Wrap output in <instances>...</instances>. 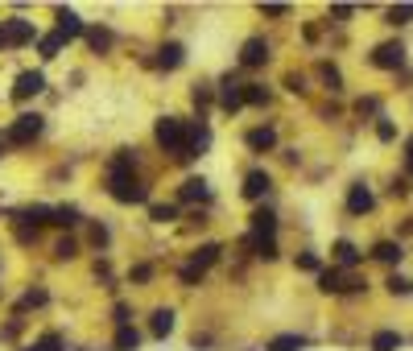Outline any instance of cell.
<instances>
[{
  "label": "cell",
  "instance_id": "42",
  "mask_svg": "<svg viewBox=\"0 0 413 351\" xmlns=\"http://www.w3.org/2000/svg\"><path fill=\"white\" fill-rule=\"evenodd\" d=\"M260 12H264V17H285V12H289V8H285V4H264V8H260Z\"/></svg>",
  "mask_w": 413,
  "mask_h": 351
},
{
  "label": "cell",
  "instance_id": "41",
  "mask_svg": "<svg viewBox=\"0 0 413 351\" xmlns=\"http://www.w3.org/2000/svg\"><path fill=\"white\" fill-rule=\"evenodd\" d=\"M285 87L289 91H306V79H302V75H285Z\"/></svg>",
  "mask_w": 413,
  "mask_h": 351
},
{
  "label": "cell",
  "instance_id": "28",
  "mask_svg": "<svg viewBox=\"0 0 413 351\" xmlns=\"http://www.w3.org/2000/svg\"><path fill=\"white\" fill-rule=\"evenodd\" d=\"M244 103H252V108L269 103V87H260V83H248V87H244Z\"/></svg>",
  "mask_w": 413,
  "mask_h": 351
},
{
  "label": "cell",
  "instance_id": "1",
  "mask_svg": "<svg viewBox=\"0 0 413 351\" xmlns=\"http://www.w3.org/2000/svg\"><path fill=\"white\" fill-rule=\"evenodd\" d=\"M153 137H158V145H162L165 153H178V157H186V124L178 120V116H162L158 120V128H153Z\"/></svg>",
  "mask_w": 413,
  "mask_h": 351
},
{
  "label": "cell",
  "instance_id": "14",
  "mask_svg": "<svg viewBox=\"0 0 413 351\" xmlns=\"http://www.w3.org/2000/svg\"><path fill=\"white\" fill-rule=\"evenodd\" d=\"M269 186H273V182H269V174H264V170H252V174L244 178V198H260Z\"/></svg>",
  "mask_w": 413,
  "mask_h": 351
},
{
  "label": "cell",
  "instance_id": "22",
  "mask_svg": "<svg viewBox=\"0 0 413 351\" xmlns=\"http://www.w3.org/2000/svg\"><path fill=\"white\" fill-rule=\"evenodd\" d=\"M169 331H174V310H153V335H158V339H165V335H169Z\"/></svg>",
  "mask_w": 413,
  "mask_h": 351
},
{
  "label": "cell",
  "instance_id": "44",
  "mask_svg": "<svg viewBox=\"0 0 413 351\" xmlns=\"http://www.w3.org/2000/svg\"><path fill=\"white\" fill-rule=\"evenodd\" d=\"M194 103H199V108H207V103H211V91H207V87H194Z\"/></svg>",
  "mask_w": 413,
  "mask_h": 351
},
{
  "label": "cell",
  "instance_id": "30",
  "mask_svg": "<svg viewBox=\"0 0 413 351\" xmlns=\"http://www.w3.org/2000/svg\"><path fill=\"white\" fill-rule=\"evenodd\" d=\"M389 21H393V25H410V21H413V4H397V8H389Z\"/></svg>",
  "mask_w": 413,
  "mask_h": 351
},
{
  "label": "cell",
  "instance_id": "16",
  "mask_svg": "<svg viewBox=\"0 0 413 351\" xmlns=\"http://www.w3.org/2000/svg\"><path fill=\"white\" fill-rule=\"evenodd\" d=\"M207 145H211V132H207V124H194V128H190V141H186V157L203 153Z\"/></svg>",
  "mask_w": 413,
  "mask_h": 351
},
{
  "label": "cell",
  "instance_id": "6",
  "mask_svg": "<svg viewBox=\"0 0 413 351\" xmlns=\"http://www.w3.org/2000/svg\"><path fill=\"white\" fill-rule=\"evenodd\" d=\"M37 91H46V75H42V71L17 75V83H12V95H17V99H29V95H37Z\"/></svg>",
  "mask_w": 413,
  "mask_h": 351
},
{
  "label": "cell",
  "instance_id": "19",
  "mask_svg": "<svg viewBox=\"0 0 413 351\" xmlns=\"http://www.w3.org/2000/svg\"><path fill=\"white\" fill-rule=\"evenodd\" d=\"M112 348H116V351H137V348H141V335H137L133 327H120V331H116V339H112Z\"/></svg>",
  "mask_w": 413,
  "mask_h": 351
},
{
  "label": "cell",
  "instance_id": "15",
  "mask_svg": "<svg viewBox=\"0 0 413 351\" xmlns=\"http://www.w3.org/2000/svg\"><path fill=\"white\" fill-rule=\"evenodd\" d=\"M330 252H335V261L343 264V268H351V264H360V257H364V252H360V248L351 244V240H339V244H335Z\"/></svg>",
  "mask_w": 413,
  "mask_h": 351
},
{
  "label": "cell",
  "instance_id": "29",
  "mask_svg": "<svg viewBox=\"0 0 413 351\" xmlns=\"http://www.w3.org/2000/svg\"><path fill=\"white\" fill-rule=\"evenodd\" d=\"M203 273H207V268H199V264H186V268L178 273V281H182V285H203Z\"/></svg>",
  "mask_w": 413,
  "mask_h": 351
},
{
  "label": "cell",
  "instance_id": "3",
  "mask_svg": "<svg viewBox=\"0 0 413 351\" xmlns=\"http://www.w3.org/2000/svg\"><path fill=\"white\" fill-rule=\"evenodd\" d=\"M37 132H42V116H37V112H25V116H17V120H12L8 141H12V145H29Z\"/></svg>",
  "mask_w": 413,
  "mask_h": 351
},
{
  "label": "cell",
  "instance_id": "18",
  "mask_svg": "<svg viewBox=\"0 0 413 351\" xmlns=\"http://www.w3.org/2000/svg\"><path fill=\"white\" fill-rule=\"evenodd\" d=\"M319 289H323V293H343V289H347V285H343V273H339V268H323V273H319Z\"/></svg>",
  "mask_w": 413,
  "mask_h": 351
},
{
  "label": "cell",
  "instance_id": "33",
  "mask_svg": "<svg viewBox=\"0 0 413 351\" xmlns=\"http://www.w3.org/2000/svg\"><path fill=\"white\" fill-rule=\"evenodd\" d=\"M29 351H62V339H58V335H42Z\"/></svg>",
  "mask_w": 413,
  "mask_h": 351
},
{
  "label": "cell",
  "instance_id": "24",
  "mask_svg": "<svg viewBox=\"0 0 413 351\" xmlns=\"http://www.w3.org/2000/svg\"><path fill=\"white\" fill-rule=\"evenodd\" d=\"M149 219H153V223H174V219H178V207H174V203H153V207H149Z\"/></svg>",
  "mask_w": 413,
  "mask_h": 351
},
{
  "label": "cell",
  "instance_id": "46",
  "mask_svg": "<svg viewBox=\"0 0 413 351\" xmlns=\"http://www.w3.org/2000/svg\"><path fill=\"white\" fill-rule=\"evenodd\" d=\"M405 149H410V153H405V157H410V166H413V141H410V145H405Z\"/></svg>",
  "mask_w": 413,
  "mask_h": 351
},
{
  "label": "cell",
  "instance_id": "17",
  "mask_svg": "<svg viewBox=\"0 0 413 351\" xmlns=\"http://www.w3.org/2000/svg\"><path fill=\"white\" fill-rule=\"evenodd\" d=\"M17 219H25V223H54V207H25V211H17Z\"/></svg>",
  "mask_w": 413,
  "mask_h": 351
},
{
  "label": "cell",
  "instance_id": "43",
  "mask_svg": "<svg viewBox=\"0 0 413 351\" xmlns=\"http://www.w3.org/2000/svg\"><path fill=\"white\" fill-rule=\"evenodd\" d=\"M330 17H335V21H347V17H351V4H335Z\"/></svg>",
  "mask_w": 413,
  "mask_h": 351
},
{
  "label": "cell",
  "instance_id": "31",
  "mask_svg": "<svg viewBox=\"0 0 413 351\" xmlns=\"http://www.w3.org/2000/svg\"><path fill=\"white\" fill-rule=\"evenodd\" d=\"M87 42H91L95 50H108V46H112V33H108V29H87Z\"/></svg>",
  "mask_w": 413,
  "mask_h": 351
},
{
  "label": "cell",
  "instance_id": "37",
  "mask_svg": "<svg viewBox=\"0 0 413 351\" xmlns=\"http://www.w3.org/2000/svg\"><path fill=\"white\" fill-rule=\"evenodd\" d=\"M91 244H95V248H103V244H108V228H103V223H95V228H91Z\"/></svg>",
  "mask_w": 413,
  "mask_h": 351
},
{
  "label": "cell",
  "instance_id": "38",
  "mask_svg": "<svg viewBox=\"0 0 413 351\" xmlns=\"http://www.w3.org/2000/svg\"><path fill=\"white\" fill-rule=\"evenodd\" d=\"M128 277H133V281H149V277H153V268H149V264H137Z\"/></svg>",
  "mask_w": 413,
  "mask_h": 351
},
{
  "label": "cell",
  "instance_id": "8",
  "mask_svg": "<svg viewBox=\"0 0 413 351\" xmlns=\"http://www.w3.org/2000/svg\"><path fill=\"white\" fill-rule=\"evenodd\" d=\"M240 62H244V67H264V62H269V46H264V37H248L244 50H240Z\"/></svg>",
  "mask_w": 413,
  "mask_h": 351
},
{
  "label": "cell",
  "instance_id": "39",
  "mask_svg": "<svg viewBox=\"0 0 413 351\" xmlns=\"http://www.w3.org/2000/svg\"><path fill=\"white\" fill-rule=\"evenodd\" d=\"M112 314H116V323H120V327H128V314H133V310H128L124 302H116V310H112Z\"/></svg>",
  "mask_w": 413,
  "mask_h": 351
},
{
  "label": "cell",
  "instance_id": "10",
  "mask_svg": "<svg viewBox=\"0 0 413 351\" xmlns=\"http://www.w3.org/2000/svg\"><path fill=\"white\" fill-rule=\"evenodd\" d=\"M79 33H87L83 21H79V12H75V8H58V37L71 42V37H79Z\"/></svg>",
  "mask_w": 413,
  "mask_h": 351
},
{
  "label": "cell",
  "instance_id": "27",
  "mask_svg": "<svg viewBox=\"0 0 413 351\" xmlns=\"http://www.w3.org/2000/svg\"><path fill=\"white\" fill-rule=\"evenodd\" d=\"M79 219H83L79 207H71V203H67V207H54V223H62V228H75Z\"/></svg>",
  "mask_w": 413,
  "mask_h": 351
},
{
  "label": "cell",
  "instance_id": "45",
  "mask_svg": "<svg viewBox=\"0 0 413 351\" xmlns=\"http://www.w3.org/2000/svg\"><path fill=\"white\" fill-rule=\"evenodd\" d=\"M4 46H8V29L0 25V50H4Z\"/></svg>",
  "mask_w": 413,
  "mask_h": 351
},
{
  "label": "cell",
  "instance_id": "32",
  "mask_svg": "<svg viewBox=\"0 0 413 351\" xmlns=\"http://www.w3.org/2000/svg\"><path fill=\"white\" fill-rule=\"evenodd\" d=\"M54 252H58V261H71V257H75V252H79V244H75V240H71V236H62V240H58V244H54Z\"/></svg>",
  "mask_w": 413,
  "mask_h": 351
},
{
  "label": "cell",
  "instance_id": "7",
  "mask_svg": "<svg viewBox=\"0 0 413 351\" xmlns=\"http://www.w3.org/2000/svg\"><path fill=\"white\" fill-rule=\"evenodd\" d=\"M347 211H351V215H368V211H372V190H368L364 182H355V186L347 190Z\"/></svg>",
  "mask_w": 413,
  "mask_h": 351
},
{
  "label": "cell",
  "instance_id": "9",
  "mask_svg": "<svg viewBox=\"0 0 413 351\" xmlns=\"http://www.w3.org/2000/svg\"><path fill=\"white\" fill-rule=\"evenodd\" d=\"M182 62H186V46L182 42H165L162 50H158V67L162 71H178Z\"/></svg>",
  "mask_w": 413,
  "mask_h": 351
},
{
  "label": "cell",
  "instance_id": "13",
  "mask_svg": "<svg viewBox=\"0 0 413 351\" xmlns=\"http://www.w3.org/2000/svg\"><path fill=\"white\" fill-rule=\"evenodd\" d=\"M244 141H248V149L264 153V149H273V145H277V128H269V124H264V128H252Z\"/></svg>",
  "mask_w": 413,
  "mask_h": 351
},
{
  "label": "cell",
  "instance_id": "2",
  "mask_svg": "<svg viewBox=\"0 0 413 351\" xmlns=\"http://www.w3.org/2000/svg\"><path fill=\"white\" fill-rule=\"evenodd\" d=\"M108 190L116 203H149V190L133 174H108Z\"/></svg>",
  "mask_w": 413,
  "mask_h": 351
},
{
  "label": "cell",
  "instance_id": "34",
  "mask_svg": "<svg viewBox=\"0 0 413 351\" xmlns=\"http://www.w3.org/2000/svg\"><path fill=\"white\" fill-rule=\"evenodd\" d=\"M410 289H413V281H405V277H397V273L389 277V293H410Z\"/></svg>",
  "mask_w": 413,
  "mask_h": 351
},
{
  "label": "cell",
  "instance_id": "40",
  "mask_svg": "<svg viewBox=\"0 0 413 351\" xmlns=\"http://www.w3.org/2000/svg\"><path fill=\"white\" fill-rule=\"evenodd\" d=\"M319 75L327 79L330 87H339V71H335V67H319Z\"/></svg>",
  "mask_w": 413,
  "mask_h": 351
},
{
  "label": "cell",
  "instance_id": "12",
  "mask_svg": "<svg viewBox=\"0 0 413 351\" xmlns=\"http://www.w3.org/2000/svg\"><path fill=\"white\" fill-rule=\"evenodd\" d=\"M211 198V186L203 178H186L182 182V203H207Z\"/></svg>",
  "mask_w": 413,
  "mask_h": 351
},
{
  "label": "cell",
  "instance_id": "25",
  "mask_svg": "<svg viewBox=\"0 0 413 351\" xmlns=\"http://www.w3.org/2000/svg\"><path fill=\"white\" fill-rule=\"evenodd\" d=\"M215 261H219V244H203V248H194V261H190V264H199V268H211Z\"/></svg>",
  "mask_w": 413,
  "mask_h": 351
},
{
  "label": "cell",
  "instance_id": "23",
  "mask_svg": "<svg viewBox=\"0 0 413 351\" xmlns=\"http://www.w3.org/2000/svg\"><path fill=\"white\" fill-rule=\"evenodd\" d=\"M372 257H376V261H385V264H397V261H401V244L385 240V244H376V248H372Z\"/></svg>",
  "mask_w": 413,
  "mask_h": 351
},
{
  "label": "cell",
  "instance_id": "4",
  "mask_svg": "<svg viewBox=\"0 0 413 351\" xmlns=\"http://www.w3.org/2000/svg\"><path fill=\"white\" fill-rule=\"evenodd\" d=\"M405 62V46L401 42H385V46H376V54H372V67H380V71H397Z\"/></svg>",
  "mask_w": 413,
  "mask_h": 351
},
{
  "label": "cell",
  "instance_id": "5",
  "mask_svg": "<svg viewBox=\"0 0 413 351\" xmlns=\"http://www.w3.org/2000/svg\"><path fill=\"white\" fill-rule=\"evenodd\" d=\"M4 29H8V46H29V42L37 37V29H33L25 17H8Z\"/></svg>",
  "mask_w": 413,
  "mask_h": 351
},
{
  "label": "cell",
  "instance_id": "36",
  "mask_svg": "<svg viewBox=\"0 0 413 351\" xmlns=\"http://www.w3.org/2000/svg\"><path fill=\"white\" fill-rule=\"evenodd\" d=\"M376 137H380V141H393V137H397V128L389 124V116H380V124H376Z\"/></svg>",
  "mask_w": 413,
  "mask_h": 351
},
{
  "label": "cell",
  "instance_id": "26",
  "mask_svg": "<svg viewBox=\"0 0 413 351\" xmlns=\"http://www.w3.org/2000/svg\"><path fill=\"white\" fill-rule=\"evenodd\" d=\"M37 50H42V58H58V50H62V37H58V33H46V37H37Z\"/></svg>",
  "mask_w": 413,
  "mask_h": 351
},
{
  "label": "cell",
  "instance_id": "35",
  "mask_svg": "<svg viewBox=\"0 0 413 351\" xmlns=\"http://www.w3.org/2000/svg\"><path fill=\"white\" fill-rule=\"evenodd\" d=\"M298 268H306V273H323V268H319V257H314V252H302V257H298Z\"/></svg>",
  "mask_w": 413,
  "mask_h": 351
},
{
  "label": "cell",
  "instance_id": "21",
  "mask_svg": "<svg viewBox=\"0 0 413 351\" xmlns=\"http://www.w3.org/2000/svg\"><path fill=\"white\" fill-rule=\"evenodd\" d=\"M401 348V335L397 331H376L372 335V351H397Z\"/></svg>",
  "mask_w": 413,
  "mask_h": 351
},
{
  "label": "cell",
  "instance_id": "20",
  "mask_svg": "<svg viewBox=\"0 0 413 351\" xmlns=\"http://www.w3.org/2000/svg\"><path fill=\"white\" fill-rule=\"evenodd\" d=\"M302 348H306L302 335H277V339H269V348L264 351H302Z\"/></svg>",
  "mask_w": 413,
  "mask_h": 351
},
{
  "label": "cell",
  "instance_id": "11",
  "mask_svg": "<svg viewBox=\"0 0 413 351\" xmlns=\"http://www.w3.org/2000/svg\"><path fill=\"white\" fill-rule=\"evenodd\" d=\"M277 232V215L273 211H252V240H273Z\"/></svg>",
  "mask_w": 413,
  "mask_h": 351
}]
</instances>
